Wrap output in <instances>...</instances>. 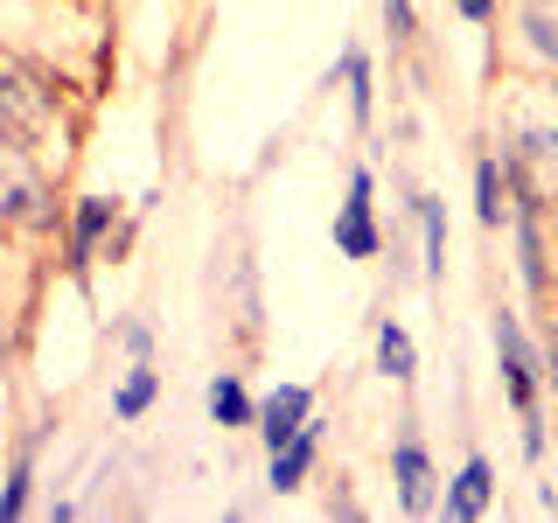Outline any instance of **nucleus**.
Returning a JSON list of instances; mask_svg holds the SVG:
<instances>
[{
  "label": "nucleus",
  "instance_id": "f257e3e1",
  "mask_svg": "<svg viewBox=\"0 0 558 523\" xmlns=\"http://www.w3.org/2000/svg\"><path fill=\"white\" fill-rule=\"evenodd\" d=\"M502 147L517 161H531L537 174H558V92H537V84L510 92V105H502Z\"/></svg>",
  "mask_w": 558,
  "mask_h": 523
},
{
  "label": "nucleus",
  "instance_id": "f03ea898",
  "mask_svg": "<svg viewBox=\"0 0 558 523\" xmlns=\"http://www.w3.org/2000/svg\"><path fill=\"white\" fill-rule=\"evenodd\" d=\"M496 356H502V377H510L517 412H523V418H537V405H531V349H523V336H517L510 314H496Z\"/></svg>",
  "mask_w": 558,
  "mask_h": 523
},
{
  "label": "nucleus",
  "instance_id": "7ed1b4c3",
  "mask_svg": "<svg viewBox=\"0 0 558 523\" xmlns=\"http://www.w3.org/2000/svg\"><path fill=\"white\" fill-rule=\"evenodd\" d=\"M336 244H342L349 258H371V252H377V231H371V174H356V182H349V203H342Z\"/></svg>",
  "mask_w": 558,
  "mask_h": 523
},
{
  "label": "nucleus",
  "instance_id": "20e7f679",
  "mask_svg": "<svg viewBox=\"0 0 558 523\" xmlns=\"http://www.w3.org/2000/svg\"><path fill=\"white\" fill-rule=\"evenodd\" d=\"M0 209L8 217H43V188H35V174L22 168V154L0 139Z\"/></svg>",
  "mask_w": 558,
  "mask_h": 523
},
{
  "label": "nucleus",
  "instance_id": "39448f33",
  "mask_svg": "<svg viewBox=\"0 0 558 523\" xmlns=\"http://www.w3.org/2000/svg\"><path fill=\"white\" fill-rule=\"evenodd\" d=\"M307 405H314V398L301 391V384H279V391L266 398V412H258V418H266V447H287L293 433L307 426Z\"/></svg>",
  "mask_w": 558,
  "mask_h": 523
},
{
  "label": "nucleus",
  "instance_id": "423d86ee",
  "mask_svg": "<svg viewBox=\"0 0 558 523\" xmlns=\"http://www.w3.org/2000/svg\"><path fill=\"white\" fill-rule=\"evenodd\" d=\"M426 453H418V440H398V502L405 510H426Z\"/></svg>",
  "mask_w": 558,
  "mask_h": 523
},
{
  "label": "nucleus",
  "instance_id": "0eeeda50",
  "mask_svg": "<svg viewBox=\"0 0 558 523\" xmlns=\"http://www.w3.org/2000/svg\"><path fill=\"white\" fill-rule=\"evenodd\" d=\"M523 35H531V49L545 63H558V0H531L523 8Z\"/></svg>",
  "mask_w": 558,
  "mask_h": 523
},
{
  "label": "nucleus",
  "instance_id": "6e6552de",
  "mask_svg": "<svg viewBox=\"0 0 558 523\" xmlns=\"http://www.w3.org/2000/svg\"><path fill=\"white\" fill-rule=\"evenodd\" d=\"M482 502H488V461H468L453 482V516H482Z\"/></svg>",
  "mask_w": 558,
  "mask_h": 523
},
{
  "label": "nucleus",
  "instance_id": "1a4fd4ad",
  "mask_svg": "<svg viewBox=\"0 0 558 523\" xmlns=\"http://www.w3.org/2000/svg\"><path fill=\"white\" fill-rule=\"evenodd\" d=\"M377 363H384V377H412V336H405V328L384 321V336H377Z\"/></svg>",
  "mask_w": 558,
  "mask_h": 523
},
{
  "label": "nucleus",
  "instance_id": "9d476101",
  "mask_svg": "<svg viewBox=\"0 0 558 523\" xmlns=\"http://www.w3.org/2000/svg\"><path fill=\"white\" fill-rule=\"evenodd\" d=\"M209 412H217L223 426H244V418H252V398L238 391V377H217V384H209Z\"/></svg>",
  "mask_w": 558,
  "mask_h": 523
},
{
  "label": "nucleus",
  "instance_id": "9b49d317",
  "mask_svg": "<svg viewBox=\"0 0 558 523\" xmlns=\"http://www.w3.org/2000/svg\"><path fill=\"white\" fill-rule=\"evenodd\" d=\"M418 223H426V272H447V223H440V203H418Z\"/></svg>",
  "mask_w": 558,
  "mask_h": 523
},
{
  "label": "nucleus",
  "instance_id": "f8f14e48",
  "mask_svg": "<svg viewBox=\"0 0 558 523\" xmlns=\"http://www.w3.org/2000/svg\"><path fill=\"white\" fill-rule=\"evenodd\" d=\"M147 405H154V370H147V363H133L126 391H119V418H140Z\"/></svg>",
  "mask_w": 558,
  "mask_h": 523
},
{
  "label": "nucleus",
  "instance_id": "ddd939ff",
  "mask_svg": "<svg viewBox=\"0 0 558 523\" xmlns=\"http://www.w3.org/2000/svg\"><path fill=\"white\" fill-rule=\"evenodd\" d=\"M475 196H482V223H502V188H496V161L475 168Z\"/></svg>",
  "mask_w": 558,
  "mask_h": 523
},
{
  "label": "nucleus",
  "instance_id": "4468645a",
  "mask_svg": "<svg viewBox=\"0 0 558 523\" xmlns=\"http://www.w3.org/2000/svg\"><path fill=\"white\" fill-rule=\"evenodd\" d=\"M349 105H356V119H371V63L349 57Z\"/></svg>",
  "mask_w": 558,
  "mask_h": 523
},
{
  "label": "nucleus",
  "instance_id": "2eb2a0df",
  "mask_svg": "<svg viewBox=\"0 0 558 523\" xmlns=\"http://www.w3.org/2000/svg\"><path fill=\"white\" fill-rule=\"evenodd\" d=\"M28 482H35V475H28V453H22V467H14V482H8V496H0V516H22V510H28Z\"/></svg>",
  "mask_w": 558,
  "mask_h": 523
},
{
  "label": "nucleus",
  "instance_id": "dca6fc26",
  "mask_svg": "<svg viewBox=\"0 0 558 523\" xmlns=\"http://www.w3.org/2000/svg\"><path fill=\"white\" fill-rule=\"evenodd\" d=\"M105 217H112V203H84V217H77V252H92V238L105 231Z\"/></svg>",
  "mask_w": 558,
  "mask_h": 523
},
{
  "label": "nucleus",
  "instance_id": "f3484780",
  "mask_svg": "<svg viewBox=\"0 0 558 523\" xmlns=\"http://www.w3.org/2000/svg\"><path fill=\"white\" fill-rule=\"evenodd\" d=\"M384 14H391V35H412V8H405V0H384Z\"/></svg>",
  "mask_w": 558,
  "mask_h": 523
},
{
  "label": "nucleus",
  "instance_id": "a211bd4d",
  "mask_svg": "<svg viewBox=\"0 0 558 523\" xmlns=\"http://www.w3.org/2000/svg\"><path fill=\"white\" fill-rule=\"evenodd\" d=\"M461 14H475V22H482V14H488V0H461Z\"/></svg>",
  "mask_w": 558,
  "mask_h": 523
},
{
  "label": "nucleus",
  "instance_id": "6ab92c4d",
  "mask_svg": "<svg viewBox=\"0 0 558 523\" xmlns=\"http://www.w3.org/2000/svg\"><path fill=\"white\" fill-rule=\"evenodd\" d=\"M0 356H8V336H0Z\"/></svg>",
  "mask_w": 558,
  "mask_h": 523
}]
</instances>
